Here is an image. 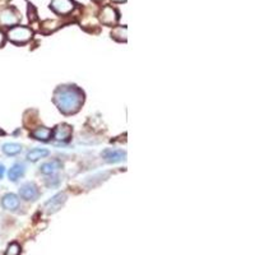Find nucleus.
I'll return each mask as SVG.
<instances>
[{
    "mask_svg": "<svg viewBox=\"0 0 255 255\" xmlns=\"http://www.w3.org/2000/svg\"><path fill=\"white\" fill-rule=\"evenodd\" d=\"M96 1H101V0H96Z\"/></svg>",
    "mask_w": 255,
    "mask_h": 255,
    "instance_id": "obj_22",
    "label": "nucleus"
},
{
    "mask_svg": "<svg viewBox=\"0 0 255 255\" xmlns=\"http://www.w3.org/2000/svg\"><path fill=\"white\" fill-rule=\"evenodd\" d=\"M73 129L69 124H59L56 125V128L52 130V136L54 139H56L58 142L68 143L72 139Z\"/></svg>",
    "mask_w": 255,
    "mask_h": 255,
    "instance_id": "obj_4",
    "label": "nucleus"
},
{
    "mask_svg": "<svg viewBox=\"0 0 255 255\" xmlns=\"http://www.w3.org/2000/svg\"><path fill=\"white\" fill-rule=\"evenodd\" d=\"M100 20L106 26H115L119 20V12L110 5L105 6L100 13Z\"/></svg>",
    "mask_w": 255,
    "mask_h": 255,
    "instance_id": "obj_3",
    "label": "nucleus"
},
{
    "mask_svg": "<svg viewBox=\"0 0 255 255\" xmlns=\"http://www.w3.org/2000/svg\"><path fill=\"white\" fill-rule=\"evenodd\" d=\"M101 156L104 157V159L106 162L116 163L127 158V152L122 151V149H111V148H108V149H105V151L102 152Z\"/></svg>",
    "mask_w": 255,
    "mask_h": 255,
    "instance_id": "obj_7",
    "label": "nucleus"
},
{
    "mask_svg": "<svg viewBox=\"0 0 255 255\" xmlns=\"http://www.w3.org/2000/svg\"><path fill=\"white\" fill-rule=\"evenodd\" d=\"M46 156H49V151L45 149V148H35V149H31V151L27 153V158L31 162H36L38 159L45 158Z\"/></svg>",
    "mask_w": 255,
    "mask_h": 255,
    "instance_id": "obj_13",
    "label": "nucleus"
},
{
    "mask_svg": "<svg viewBox=\"0 0 255 255\" xmlns=\"http://www.w3.org/2000/svg\"><path fill=\"white\" fill-rule=\"evenodd\" d=\"M19 195L24 200H35L38 197V189L33 183H26L20 186Z\"/></svg>",
    "mask_w": 255,
    "mask_h": 255,
    "instance_id": "obj_8",
    "label": "nucleus"
},
{
    "mask_svg": "<svg viewBox=\"0 0 255 255\" xmlns=\"http://www.w3.org/2000/svg\"><path fill=\"white\" fill-rule=\"evenodd\" d=\"M31 136L35 139L41 140V142H47V140L51 139L52 130L46 127H38L35 130L31 131Z\"/></svg>",
    "mask_w": 255,
    "mask_h": 255,
    "instance_id": "obj_10",
    "label": "nucleus"
},
{
    "mask_svg": "<svg viewBox=\"0 0 255 255\" xmlns=\"http://www.w3.org/2000/svg\"><path fill=\"white\" fill-rule=\"evenodd\" d=\"M22 151V145L17 143H5L3 145V152L6 156H15Z\"/></svg>",
    "mask_w": 255,
    "mask_h": 255,
    "instance_id": "obj_16",
    "label": "nucleus"
},
{
    "mask_svg": "<svg viewBox=\"0 0 255 255\" xmlns=\"http://www.w3.org/2000/svg\"><path fill=\"white\" fill-rule=\"evenodd\" d=\"M4 42H5V36L1 31H0V47L4 46Z\"/></svg>",
    "mask_w": 255,
    "mask_h": 255,
    "instance_id": "obj_18",
    "label": "nucleus"
},
{
    "mask_svg": "<svg viewBox=\"0 0 255 255\" xmlns=\"http://www.w3.org/2000/svg\"><path fill=\"white\" fill-rule=\"evenodd\" d=\"M4 171H5V168H4V166L0 165V179H1V177H3Z\"/></svg>",
    "mask_w": 255,
    "mask_h": 255,
    "instance_id": "obj_19",
    "label": "nucleus"
},
{
    "mask_svg": "<svg viewBox=\"0 0 255 255\" xmlns=\"http://www.w3.org/2000/svg\"><path fill=\"white\" fill-rule=\"evenodd\" d=\"M19 254H20V247L17 243L10 244L5 253V255H19Z\"/></svg>",
    "mask_w": 255,
    "mask_h": 255,
    "instance_id": "obj_17",
    "label": "nucleus"
},
{
    "mask_svg": "<svg viewBox=\"0 0 255 255\" xmlns=\"http://www.w3.org/2000/svg\"><path fill=\"white\" fill-rule=\"evenodd\" d=\"M127 27H115V28L113 29V32H111V37L116 41H120V42H123V41L125 42V41H127Z\"/></svg>",
    "mask_w": 255,
    "mask_h": 255,
    "instance_id": "obj_15",
    "label": "nucleus"
},
{
    "mask_svg": "<svg viewBox=\"0 0 255 255\" xmlns=\"http://www.w3.org/2000/svg\"><path fill=\"white\" fill-rule=\"evenodd\" d=\"M52 101L61 114L73 115L81 110L84 102V93L74 84H64L56 88Z\"/></svg>",
    "mask_w": 255,
    "mask_h": 255,
    "instance_id": "obj_1",
    "label": "nucleus"
},
{
    "mask_svg": "<svg viewBox=\"0 0 255 255\" xmlns=\"http://www.w3.org/2000/svg\"><path fill=\"white\" fill-rule=\"evenodd\" d=\"M6 36H8V40L13 44L23 45L31 40L32 36H33V32L26 26H13L8 31Z\"/></svg>",
    "mask_w": 255,
    "mask_h": 255,
    "instance_id": "obj_2",
    "label": "nucleus"
},
{
    "mask_svg": "<svg viewBox=\"0 0 255 255\" xmlns=\"http://www.w3.org/2000/svg\"><path fill=\"white\" fill-rule=\"evenodd\" d=\"M24 174V166L22 163H15L14 166H12V168L9 170L8 176L9 180H12V181H17L19 177L23 176Z\"/></svg>",
    "mask_w": 255,
    "mask_h": 255,
    "instance_id": "obj_14",
    "label": "nucleus"
},
{
    "mask_svg": "<svg viewBox=\"0 0 255 255\" xmlns=\"http://www.w3.org/2000/svg\"><path fill=\"white\" fill-rule=\"evenodd\" d=\"M1 206H3L4 209L6 211H15L19 207V199L15 194H6L3 197V200H1Z\"/></svg>",
    "mask_w": 255,
    "mask_h": 255,
    "instance_id": "obj_11",
    "label": "nucleus"
},
{
    "mask_svg": "<svg viewBox=\"0 0 255 255\" xmlns=\"http://www.w3.org/2000/svg\"><path fill=\"white\" fill-rule=\"evenodd\" d=\"M61 168V162L58 159H52L50 162H45L41 165L40 171L45 175H54Z\"/></svg>",
    "mask_w": 255,
    "mask_h": 255,
    "instance_id": "obj_12",
    "label": "nucleus"
},
{
    "mask_svg": "<svg viewBox=\"0 0 255 255\" xmlns=\"http://www.w3.org/2000/svg\"><path fill=\"white\" fill-rule=\"evenodd\" d=\"M3 134H4V131L1 130V129H0V135H3Z\"/></svg>",
    "mask_w": 255,
    "mask_h": 255,
    "instance_id": "obj_21",
    "label": "nucleus"
},
{
    "mask_svg": "<svg viewBox=\"0 0 255 255\" xmlns=\"http://www.w3.org/2000/svg\"><path fill=\"white\" fill-rule=\"evenodd\" d=\"M50 8L60 15H67L74 9V3L72 0H52Z\"/></svg>",
    "mask_w": 255,
    "mask_h": 255,
    "instance_id": "obj_5",
    "label": "nucleus"
},
{
    "mask_svg": "<svg viewBox=\"0 0 255 255\" xmlns=\"http://www.w3.org/2000/svg\"><path fill=\"white\" fill-rule=\"evenodd\" d=\"M65 200H67L65 193H58L51 199L47 200L46 204H45V209H46L47 213H55V212H58L64 206Z\"/></svg>",
    "mask_w": 255,
    "mask_h": 255,
    "instance_id": "obj_6",
    "label": "nucleus"
},
{
    "mask_svg": "<svg viewBox=\"0 0 255 255\" xmlns=\"http://www.w3.org/2000/svg\"><path fill=\"white\" fill-rule=\"evenodd\" d=\"M18 20L19 17L13 9H4L0 12V23L4 26H14Z\"/></svg>",
    "mask_w": 255,
    "mask_h": 255,
    "instance_id": "obj_9",
    "label": "nucleus"
},
{
    "mask_svg": "<svg viewBox=\"0 0 255 255\" xmlns=\"http://www.w3.org/2000/svg\"><path fill=\"white\" fill-rule=\"evenodd\" d=\"M113 1H116V3H123V1H125V0H113Z\"/></svg>",
    "mask_w": 255,
    "mask_h": 255,
    "instance_id": "obj_20",
    "label": "nucleus"
}]
</instances>
